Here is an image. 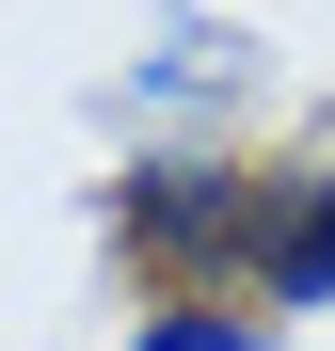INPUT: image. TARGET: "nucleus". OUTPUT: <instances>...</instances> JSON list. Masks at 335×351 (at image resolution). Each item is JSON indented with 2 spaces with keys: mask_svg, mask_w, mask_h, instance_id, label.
<instances>
[{
  "mask_svg": "<svg viewBox=\"0 0 335 351\" xmlns=\"http://www.w3.org/2000/svg\"><path fill=\"white\" fill-rule=\"evenodd\" d=\"M256 208H271V176H240V160H144V176H128V240H144L160 271L256 256Z\"/></svg>",
  "mask_w": 335,
  "mask_h": 351,
  "instance_id": "f257e3e1",
  "label": "nucleus"
},
{
  "mask_svg": "<svg viewBox=\"0 0 335 351\" xmlns=\"http://www.w3.org/2000/svg\"><path fill=\"white\" fill-rule=\"evenodd\" d=\"M240 271H256V304H335V176H271Z\"/></svg>",
  "mask_w": 335,
  "mask_h": 351,
  "instance_id": "f03ea898",
  "label": "nucleus"
},
{
  "mask_svg": "<svg viewBox=\"0 0 335 351\" xmlns=\"http://www.w3.org/2000/svg\"><path fill=\"white\" fill-rule=\"evenodd\" d=\"M240 80H256V48L223 32V16H176V32H160V64H144L160 112H176V96H240Z\"/></svg>",
  "mask_w": 335,
  "mask_h": 351,
  "instance_id": "7ed1b4c3",
  "label": "nucleus"
},
{
  "mask_svg": "<svg viewBox=\"0 0 335 351\" xmlns=\"http://www.w3.org/2000/svg\"><path fill=\"white\" fill-rule=\"evenodd\" d=\"M128 351H271V319H256V304H208V287H176V304H144Z\"/></svg>",
  "mask_w": 335,
  "mask_h": 351,
  "instance_id": "20e7f679",
  "label": "nucleus"
}]
</instances>
